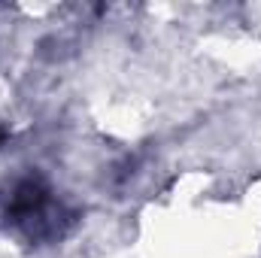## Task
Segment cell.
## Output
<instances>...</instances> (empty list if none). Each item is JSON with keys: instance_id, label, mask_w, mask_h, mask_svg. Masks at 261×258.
I'll list each match as a JSON object with an SVG mask.
<instances>
[{"instance_id": "1", "label": "cell", "mask_w": 261, "mask_h": 258, "mask_svg": "<svg viewBox=\"0 0 261 258\" xmlns=\"http://www.w3.org/2000/svg\"><path fill=\"white\" fill-rule=\"evenodd\" d=\"M0 140H3V134H0Z\"/></svg>"}]
</instances>
